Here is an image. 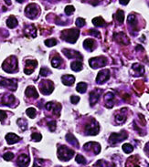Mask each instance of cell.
I'll list each match as a JSON object with an SVG mask.
<instances>
[{
    "label": "cell",
    "instance_id": "cell-1",
    "mask_svg": "<svg viewBox=\"0 0 149 167\" xmlns=\"http://www.w3.org/2000/svg\"><path fill=\"white\" fill-rule=\"evenodd\" d=\"M18 60L15 56L8 58L2 65L3 70L8 73H14L18 70Z\"/></svg>",
    "mask_w": 149,
    "mask_h": 167
},
{
    "label": "cell",
    "instance_id": "cell-2",
    "mask_svg": "<svg viewBox=\"0 0 149 167\" xmlns=\"http://www.w3.org/2000/svg\"><path fill=\"white\" fill-rule=\"evenodd\" d=\"M80 35V31L76 29H66L63 30L61 34V38L64 39L65 41L70 42V43H75L77 41L78 38Z\"/></svg>",
    "mask_w": 149,
    "mask_h": 167
},
{
    "label": "cell",
    "instance_id": "cell-3",
    "mask_svg": "<svg viewBox=\"0 0 149 167\" xmlns=\"http://www.w3.org/2000/svg\"><path fill=\"white\" fill-rule=\"evenodd\" d=\"M74 155V151L65 145H61L58 149V157L61 161H69Z\"/></svg>",
    "mask_w": 149,
    "mask_h": 167
},
{
    "label": "cell",
    "instance_id": "cell-4",
    "mask_svg": "<svg viewBox=\"0 0 149 167\" xmlns=\"http://www.w3.org/2000/svg\"><path fill=\"white\" fill-rule=\"evenodd\" d=\"M40 7L37 4H29L25 9V14L29 18L33 19L38 17V15L40 14Z\"/></svg>",
    "mask_w": 149,
    "mask_h": 167
},
{
    "label": "cell",
    "instance_id": "cell-5",
    "mask_svg": "<svg viewBox=\"0 0 149 167\" xmlns=\"http://www.w3.org/2000/svg\"><path fill=\"white\" fill-rule=\"evenodd\" d=\"M40 92L44 95H50L54 90L53 82L51 81L44 80L40 83Z\"/></svg>",
    "mask_w": 149,
    "mask_h": 167
},
{
    "label": "cell",
    "instance_id": "cell-6",
    "mask_svg": "<svg viewBox=\"0 0 149 167\" xmlns=\"http://www.w3.org/2000/svg\"><path fill=\"white\" fill-rule=\"evenodd\" d=\"M0 87L7 88L11 91H16L18 87V81L17 80H8V79L0 77Z\"/></svg>",
    "mask_w": 149,
    "mask_h": 167
},
{
    "label": "cell",
    "instance_id": "cell-7",
    "mask_svg": "<svg viewBox=\"0 0 149 167\" xmlns=\"http://www.w3.org/2000/svg\"><path fill=\"white\" fill-rule=\"evenodd\" d=\"M89 64L93 69L102 68L105 66L106 64V59L104 57H98V58H93L89 60Z\"/></svg>",
    "mask_w": 149,
    "mask_h": 167
},
{
    "label": "cell",
    "instance_id": "cell-8",
    "mask_svg": "<svg viewBox=\"0 0 149 167\" xmlns=\"http://www.w3.org/2000/svg\"><path fill=\"white\" fill-rule=\"evenodd\" d=\"M99 124L96 123L95 121H93L89 124H87L85 127V133L87 135L94 136L99 133Z\"/></svg>",
    "mask_w": 149,
    "mask_h": 167
},
{
    "label": "cell",
    "instance_id": "cell-9",
    "mask_svg": "<svg viewBox=\"0 0 149 167\" xmlns=\"http://www.w3.org/2000/svg\"><path fill=\"white\" fill-rule=\"evenodd\" d=\"M126 138H127V133L125 131H123L120 133H113L109 138V142L112 144H117L119 142L125 140Z\"/></svg>",
    "mask_w": 149,
    "mask_h": 167
},
{
    "label": "cell",
    "instance_id": "cell-10",
    "mask_svg": "<svg viewBox=\"0 0 149 167\" xmlns=\"http://www.w3.org/2000/svg\"><path fill=\"white\" fill-rule=\"evenodd\" d=\"M110 79V70H100L96 78V82L99 84H103L106 82Z\"/></svg>",
    "mask_w": 149,
    "mask_h": 167
},
{
    "label": "cell",
    "instance_id": "cell-11",
    "mask_svg": "<svg viewBox=\"0 0 149 167\" xmlns=\"http://www.w3.org/2000/svg\"><path fill=\"white\" fill-rule=\"evenodd\" d=\"M86 151H93L94 154H98L101 151V146L95 142H90L83 146Z\"/></svg>",
    "mask_w": 149,
    "mask_h": 167
},
{
    "label": "cell",
    "instance_id": "cell-12",
    "mask_svg": "<svg viewBox=\"0 0 149 167\" xmlns=\"http://www.w3.org/2000/svg\"><path fill=\"white\" fill-rule=\"evenodd\" d=\"M37 66H38V62L36 60H26V66L24 69V72L28 75L31 74Z\"/></svg>",
    "mask_w": 149,
    "mask_h": 167
},
{
    "label": "cell",
    "instance_id": "cell-13",
    "mask_svg": "<svg viewBox=\"0 0 149 167\" xmlns=\"http://www.w3.org/2000/svg\"><path fill=\"white\" fill-rule=\"evenodd\" d=\"M29 157L28 154H23L21 155H19L18 158V161H17V164L19 167H28L29 164Z\"/></svg>",
    "mask_w": 149,
    "mask_h": 167
},
{
    "label": "cell",
    "instance_id": "cell-14",
    "mask_svg": "<svg viewBox=\"0 0 149 167\" xmlns=\"http://www.w3.org/2000/svg\"><path fill=\"white\" fill-rule=\"evenodd\" d=\"M46 109H47V111H52L54 113H57V115H59L60 114V111L61 109V106L59 103L54 104V102H48L46 104Z\"/></svg>",
    "mask_w": 149,
    "mask_h": 167
},
{
    "label": "cell",
    "instance_id": "cell-15",
    "mask_svg": "<svg viewBox=\"0 0 149 167\" xmlns=\"http://www.w3.org/2000/svg\"><path fill=\"white\" fill-rule=\"evenodd\" d=\"M63 54L69 59H74V58H79V59H82V56L81 55L80 52H77L75 50H62Z\"/></svg>",
    "mask_w": 149,
    "mask_h": 167
},
{
    "label": "cell",
    "instance_id": "cell-16",
    "mask_svg": "<svg viewBox=\"0 0 149 167\" xmlns=\"http://www.w3.org/2000/svg\"><path fill=\"white\" fill-rule=\"evenodd\" d=\"M16 102V98L11 95V94H7L3 97L2 99V102L1 103L3 105H7V106H10V105H13Z\"/></svg>",
    "mask_w": 149,
    "mask_h": 167
},
{
    "label": "cell",
    "instance_id": "cell-17",
    "mask_svg": "<svg viewBox=\"0 0 149 167\" xmlns=\"http://www.w3.org/2000/svg\"><path fill=\"white\" fill-rule=\"evenodd\" d=\"M6 140H7L8 144H14L19 142L21 140V138L17 134H15V133H8L6 135Z\"/></svg>",
    "mask_w": 149,
    "mask_h": 167
},
{
    "label": "cell",
    "instance_id": "cell-18",
    "mask_svg": "<svg viewBox=\"0 0 149 167\" xmlns=\"http://www.w3.org/2000/svg\"><path fill=\"white\" fill-rule=\"evenodd\" d=\"M114 95L112 92H107L104 96V102L107 108H112L114 106Z\"/></svg>",
    "mask_w": 149,
    "mask_h": 167
},
{
    "label": "cell",
    "instance_id": "cell-19",
    "mask_svg": "<svg viewBox=\"0 0 149 167\" xmlns=\"http://www.w3.org/2000/svg\"><path fill=\"white\" fill-rule=\"evenodd\" d=\"M25 94L27 97H29V98H39V93H38L37 90L35 89V87H33V86H29L26 89Z\"/></svg>",
    "mask_w": 149,
    "mask_h": 167
},
{
    "label": "cell",
    "instance_id": "cell-20",
    "mask_svg": "<svg viewBox=\"0 0 149 167\" xmlns=\"http://www.w3.org/2000/svg\"><path fill=\"white\" fill-rule=\"evenodd\" d=\"M61 81L66 86H72L75 81L74 76H72V75H64L61 78Z\"/></svg>",
    "mask_w": 149,
    "mask_h": 167
},
{
    "label": "cell",
    "instance_id": "cell-21",
    "mask_svg": "<svg viewBox=\"0 0 149 167\" xmlns=\"http://www.w3.org/2000/svg\"><path fill=\"white\" fill-rule=\"evenodd\" d=\"M100 95H101V91H97V90L91 92V94H90V103H91V105H94L99 101Z\"/></svg>",
    "mask_w": 149,
    "mask_h": 167
},
{
    "label": "cell",
    "instance_id": "cell-22",
    "mask_svg": "<svg viewBox=\"0 0 149 167\" xmlns=\"http://www.w3.org/2000/svg\"><path fill=\"white\" fill-rule=\"evenodd\" d=\"M114 39L118 40L119 42H121L122 44H125V45H127L129 44V39L128 38L125 36V33L121 32V33H118V34H114Z\"/></svg>",
    "mask_w": 149,
    "mask_h": 167
},
{
    "label": "cell",
    "instance_id": "cell-23",
    "mask_svg": "<svg viewBox=\"0 0 149 167\" xmlns=\"http://www.w3.org/2000/svg\"><path fill=\"white\" fill-rule=\"evenodd\" d=\"M94 45H95V41L92 39H87L83 42V47L86 50H89V51H93V48H94Z\"/></svg>",
    "mask_w": 149,
    "mask_h": 167
},
{
    "label": "cell",
    "instance_id": "cell-24",
    "mask_svg": "<svg viewBox=\"0 0 149 167\" xmlns=\"http://www.w3.org/2000/svg\"><path fill=\"white\" fill-rule=\"evenodd\" d=\"M7 25H8V27L10 28V29L16 28L17 25H18V20H17V18H16L14 16H10V17L8 18V20H7Z\"/></svg>",
    "mask_w": 149,
    "mask_h": 167
},
{
    "label": "cell",
    "instance_id": "cell-25",
    "mask_svg": "<svg viewBox=\"0 0 149 167\" xmlns=\"http://www.w3.org/2000/svg\"><path fill=\"white\" fill-rule=\"evenodd\" d=\"M66 140H67V142H69V143H70L71 144H72L73 146L79 147V144H78L77 139H76L74 135H72V133H68V134L66 135Z\"/></svg>",
    "mask_w": 149,
    "mask_h": 167
},
{
    "label": "cell",
    "instance_id": "cell-26",
    "mask_svg": "<svg viewBox=\"0 0 149 167\" xmlns=\"http://www.w3.org/2000/svg\"><path fill=\"white\" fill-rule=\"evenodd\" d=\"M71 68L74 71H80L82 69V61H78V60L73 61L71 65Z\"/></svg>",
    "mask_w": 149,
    "mask_h": 167
},
{
    "label": "cell",
    "instance_id": "cell-27",
    "mask_svg": "<svg viewBox=\"0 0 149 167\" xmlns=\"http://www.w3.org/2000/svg\"><path fill=\"white\" fill-rule=\"evenodd\" d=\"M133 69H134V70H135V74L136 75H142V74H144L145 72V70H144V67L143 66H141L140 64H135V65H133Z\"/></svg>",
    "mask_w": 149,
    "mask_h": 167
},
{
    "label": "cell",
    "instance_id": "cell-28",
    "mask_svg": "<svg viewBox=\"0 0 149 167\" xmlns=\"http://www.w3.org/2000/svg\"><path fill=\"white\" fill-rule=\"evenodd\" d=\"M127 21L128 23H129L134 29L137 27V19H136V18L135 15H129L127 18Z\"/></svg>",
    "mask_w": 149,
    "mask_h": 167
},
{
    "label": "cell",
    "instance_id": "cell-29",
    "mask_svg": "<svg viewBox=\"0 0 149 167\" xmlns=\"http://www.w3.org/2000/svg\"><path fill=\"white\" fill-rule=\"evenodd\" d=\"M93 24L95 27H103L105 24V21L104 20V18L102 17H98V18H94L93 19Z\"/></svg>",
    "mask_w": 149,
    "mask_h": 167
},
{
    "label": "cell",
    "instance_id": "cell-30",
    "mask_svg": "<svg viewBox=\"0 0 149 167\" xmlns=\"http://www.w3.org/2000/svg\"><path fill=\"white\" fill-rule=\"evenodd\" d=\"M61 62H62V60L60 56H56L54 57V59H52L51 60V65L53 68H59L61 65Z\"/></svg>",
    "mask_w": 149,
    "mask_h": 167
},
{
    "label": "cell",
    "instance_id": "cell-31",
    "mask_svg": "<svg viewBox=\"0 0 149 167\" xmlns=\"http://www.w3.org/2000/svg\"><path fill=\"white\" fill-rule=\"evenodd\" d=\"M125 119H126V114H125V113H123L122 112H119V113L116 114V116H115V121H116L117 123H124L125 121Z\"/></svg>",
    "mask_w": 149,
    "mask_h": 167
},
{
    "label": "cell",
    "instance_id": "cell-32",
    "mask_svg": "<svg viewBox=\"0 0 149 167\" xmlns=\"http://www.w3.org/2000/svg\"><path fill=\"white\" fill-rule=\"evenodd\" d=\"M114 17H115L116 20L118 21V23H120V24H122L125 20V13L123 10H118Z\"/></svg>",
    "mask_w": 149,
    "mask_h": 167
},
{
    "label": "cell",
    "instance_id": "cell-33",
    "mask_svg": "<svg viewBox=\"0 0 149 167\" xmlns=\"http://www.w3.org/2000/svg\"><path fill=\"white\" fill-rule=\"evenodd\" d=\"M76 90L80 93H84L86 91H87V84L85 82H80V83H78L77 87H76Z\"/></svg>",
    "mask_w": 149,
    "mask_h": 167
},
{
    "label": "cell",
    "instance_id": "cell-34",
    "mask_svg": "<svg viewBox=\"0 0 149 167\" xmlns=\"http://www.w3.org/2000/svg\"><path fill=\"white\" fill-rule=\"evenodd\" d=\"M36 29H35V27L34 26H29V27H28V28H26V29H25V33L26 34H29L30 36L33 37V35L36 37ZM34 38V37H33Z\"/></svg>",
    "mask_w": 149,
    "mask_h": 167
},
{
    "label": "cell",
    "instance_id": "cell-35",
    "mask_svg": "<svg viewBox=\"0 0 149 167\" xmlns=\"http://www.w3.org/2000/svg\"><path fill=\"white\" fill-rule=\"evenodd\" d=\"M26 113H27V115H28L29 118H31V119H34V118L36 117V115H37L36 110H35L34 108H29V109H27Z\"/></svg>",
    "mask_w": 149,
    "mask_h": 167
},
{
    "label": "cell",
    "instance_id": "cell-36",
    "mask_svg": "<svg viewBox=\"0 0 149 167\" xmlns=\"http://www.w3.org/2000/svg\"><path fill=\"white\" fill-rule=\"evenodd\" d=\"M123 150L125 154H131L134 150V147L132 146L130 144H125L123 145Z\"/></svg>",
    "mask_w": 149,
    "mask_h": 167
},
{
    "label": "cell",
    "instance_id": "cell-37",
    "mask_svg": "<svg viewBox=\"0 0 149 167\" xmlns=\"http://www.w3.org/2000/svg\"><path fill=\"white\" fill-rule=\"evenodd\" d=\"M95 167H114V165H112V164H108L106 162H104V161H98L97 163H96Z\"/></svg>",
    "mask_w": 149,
    "mask_h": 167
},
{
    "label": "cell",
    "instance_id": "cell-38",
    "mask_svg": "<svg viewBox=\"0 0 149 167\" xmlns=\"http://www.w3.org/2000/svg\"><path fill=\"white\" fill-rule=\"evenodd\" d=\"M76 162L80 164H86V159L81 154H77L76 155Z\"/></svg>",
    "mask_w": 149,
    "mask_h": 167
},
{
    "label": "cell",
    "instance_id": "cell-39",
    "mask_svg": "<svg viewBox=\"0 0 149 167\" xmlns=\"http://www.w3.org/2000/svg\"><path fill=\"white\" fill-rule=\"evenodd\" d=\"M74 11L75 8L73 6H67V7L65 8V13H66V15H68V16L72 15Z\"/></svg>",
    "mask_w": 149,
    "mask_h": 167
},
{
    "label": "cell",
    "instance_id": "cell-40",
    "mask_svg": "<svg viewBox=\"0 0 149 167\" xmlns=\"http://www.w3.org/2000/svg\"><path fill=\"white\" fill-rule=\"evenodd\" d=\"M18 124H19V126L21 128L22 130H25L28 127V123L26 122V120H23V119H19L18 121Z\"/></svg>",
    "mask_w": 149,
    "mask_h": 167
},
{
    "label": "cell",
    "instance_id": "cell-41",
    "mask_svg": "<svg viewBox=\"0 0 149 167\" xmlns=\"http://www.w3.org/2000/svg\"><path fill=\"white\" fill-rule=\"evenodd\" d=\"M45 45L47 46V47H53L55 46L56 44H57V40L55 39H47V40H45Z\"/></svg>",
    "mask_w": 149,
    "mask_h": 167
},
{
    "label": "cell",
    "instance_id": "cell-42",
    "mask_svg": "<svg viewBox=\"0 0 149 167\" xmlns=\"http://www.w3.org/2000/svg\"><path fill=\"white\" fill-rule=\"evenodd\" d=\"M75 24H76V26H77V27L82 28V27L85 26V20H84L83 18H77V19H76Z\"/></svg>",
    "mask_w": 149,
    "mask_h": 167
},
{
    "label": "cell",
    "instance_id": "cell-43",
    "mask_svg": "<svg viewBox=\"0 0 149 167\" xmlns=\"http://www.w3.org/2000/svg\"><path fill=\"white\" fill-rule=\"evenodd\" d=\"M41 138H42V136H41L40 133H32L31 134V139L33 141H35V142H40L41 140Z\"/></svg>",
    "mask_w": 149,
    "mask_h": 167
},
{
    "label": "cell",
    "instance_id": "cell-44",
    "mask_svg": "<svg viewBox=\"0 0 149 167\" xmlns=\"http://www.w3.org/2000/svg\"><path fill=\"white\" fill-rule=\"evenodd\" d=\"M50 74H51V71L49 70V69H46V68H41V70L40 71V75L42 77H47Z\"/></svg>",
    "mask_w": 149,
    "mask_h": 167
},
{
    "label": "cell",
    "instance_id": "cell-45",
    "mask_svg": "<svg viewBox=\"0 0 149 167\" xmlns=\"http://www.w3.org/2000/svg\"><path fill=\"white\" fill-rule=\"evenodd\" d=\"M3 158H4V160H6V161H10V160H12V159L14 158V154H13L12 153H10V152H8V153L4 154Z\"/></svg>",
    "mask_w": 149,
    "mask_h": 167
},
{
    "label": "cell",
    "instance_id": "cell-46",
    "mask_svg": "<svg viewBox=\"0 0 149 167\" xmlns=\"http://www.w3.org/2000/svg\"><path fill=\"white\" fill-rule=\"evenodd\" d=\"M48 126L50 127V130H51V132L55 131V127H56V123H55V121L49 122V123H48Z\"/></svg>",
    "mask_w": 149,
    "mask_h": 167
},
{
    "label": "cell",
    "instance_id": "cell-47",
    "mask_svg": "<svg viewBox=\"0 0 149 167\" xmlns=\"http://www.w3.org/2000/svg\"><path fill=\"white\" fill-rule=\"evenodd\" d=\"M79 101H80V98L78 97V96H72L71 97V102L72 103V104H76V103H78L79 102Z\"/></svg>",
    "mask_w": 149,
    "mask_h": 167
},
{
    "label": "cell",
    "instance_id": "cell-48",
    "mask_svg": "<svg viewBox=\"0 0 149 167\" xmlns=\"http://www.w3.org/2000/svg\"><path fill=\"white\" fill-rule=\"evenodd\" d=\"M89 32H90V34H91V35L94 36V37H96V38H100V37H101L100 32L98 31V30H96V29H91Z\"/></svg>",
    "mask_w": 149,
    "mask_h": 167
},
{
    "label": "cell",
    "instance_id": "cell-49",
    "mask_svg": "<svg viewBox=\"0 0 149 167\" xmlns=\"http://www.w3.org/2000/svg\"><path fill=\"white\" fill-rule=\"evenodd\" d=\"M6 118H7V112L4 111H0V121L3 122L6 120Z\"/></svg>",
    "mask_w": 149,
    "mask_h": 167
},
{
    "label": "cell",
    "instance_id": "cell-50",
    "mask_svg": "<svg viewBox=\"0 0 149 167\" xmlns=\"http://www.w3.org/2000/svg\"><path fill=\"white\" fill-rule=\"evenodd\" d=\"M119 2H120V4L125 6V5H127L128 3H129V0H119Z\"/></svg>",
    "mask_w": 149,
    "mask_h": 167
},
{
    "label": "cell",
    "instance_id": "cell-51",
    "mask_svg": "<svg viewBox=\"0 0 149 167\" xmlns=\"http://www.w3.org/2000/svg\"><path fill=\"white\" fill-rule=\"evenodd\" d=\"M145 151H146V154L149 156V144H147L146 145V148H145Z\"/></svg>",
    "mask_w": 149,
    "mask_h": 167
},
{
    "label": "cell",
    "instance_id": "cell-52",
    "mask_svg": "<svg viewBox=\"0 0 149 167\" xmlns=\"http://www.w3.org/2000/svg\"><path fill=\"white\" fill-rule=\"evenodd\" d=\"M33 167H41V166H40V164H38V162L36 161V162L34 163V166Z\"/></svg>",
    "mask_w": 149,
    "mask_h": 167
},
{
    "label": "cell",
    "instance_id": "cell-53",
    "mask_svg": "<svg viewBox=\"0 0 149 167\" xmlns=\"http://www.w3.org/2000/svg\"><path fill=\"white\" fill-rule=\"evenodd\" d=\"M17 1H18L19 3H23V2H24L25 0H17Z\"/></svg>",
    "mask_w": 149,
    "mask_h": 167
},
{
    "label": "cell",
    "instance_id": "cell-54",
    "mask_svg": "<svg viewBox=\"0 0 149 167\" xmlns=\"http://www.w3.org/2000/svg\"><path fill=\"white\" fill-rule=\"evenodd\" d=\"M133 167H140L139 165H135V166H133Z\"/></svg>",
    "mask_w": 149,
    "mask_h": 167
}]
</instances>
